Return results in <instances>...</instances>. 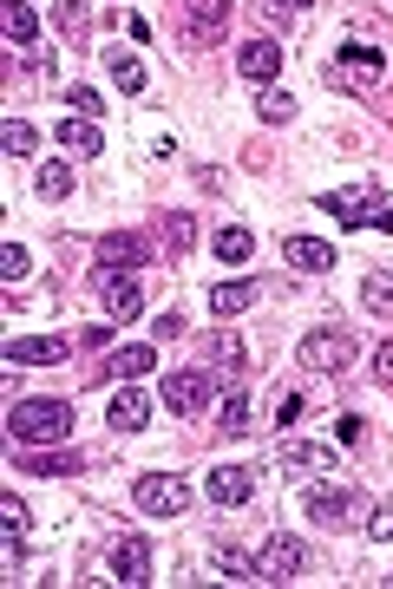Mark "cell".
I'll return each mask as SVG.
<instances>
[{
	"label": "cell",
	"mask_w": 393,
	"mask_h": 589,
	"mask_svg": "<svg viewBox=\"0 0 393 589\" xmlns=\"http://www.w3.org/2000/svg\"><path fill=\"white\" fill-rule=\"evenodd\" d=\"M282 262H295L301 275H327V269H334V249H327L321 236H288V243H282Z\"/></svg>",
	"instance_id": "14"
},
{
	"label": "cell",
	"mask_w": 393,
	"mask_h": 589,
	"mask_svg": "<svg viewBox=\"0 0 393 589\" xmlns=\"http://www.w3.org/2000/svg\"><path fill=\"white\" fill-rule=\"evenodd\" d=\"M295 361H301L308 374H341V367L354 361V334H341V328H314V334L295 341Z\"/></svg>",
	"instance_id": "5"
},
{
	"label": "cell",
	"mask_w": 393,
	"mask_h": 589,
	"mask_svg": "<svg viewBox=\"0 0 393 589\" xmlns=\"http://www.w3.org/2000/svg\"><path fill=\"white\" fill-rule=\"evenodd\" d=\"M85 26H92V13H85L79 0H66V7H59V33H66V39L79 46V39H85Z\"/></svg>",
	"instance_id": "32"
},
{
	"label": "cell",
	"mask_w": 393,
	"mask_h": 589,
	"mask_svg": "<svg viewBox=\"0 0 393 589\" xmlns=\"http://www.w3.org/2000/svg\"><path fill=\"white\" fill-rule=\"evenodd\" d=\"M177 13H183L190 39H203V46H216L229 33V0H177Z\"/></svg>",
	"instance_id": "9"
},
{
	"label": "cell",
	"mask_w": 393,
	"mask_h": 589,
	"mask_svg": "<svg viewBox=\"0 0 393 589\" xmlns=\"http://www.w3.org/2000/svg\"><path fill=\"white\" fill-rule=\"evenodd\" d=\"M98 302H105L111 321H138V315H144V288H138V275H111V269H98Z\"/></svg>",
	"instance_id": "8"
},
{
	"label": "cell",
	"mask_w": 393,
	"mask_h": 589,
	"mask_svg": "<svg viewBox=\"0 0 393 589\" xmlns=\"http://www.w3.org/2000/svg\"><path fill=\"white\" fill-rule=\"evenodd\" d=\"M216 570H223V584H262V570L242 551H216Z\"/></svg>",
	"instance_id": "31"
},
{
	"label": "cell",
	"mask_w": 393,
	"mask_h": 589,
	"mask_svg": "<svg viewBox=\"0 0 393 589\" xmlns=\"http://www.w3.org/2000/svg\"><path fill=\"white\" fill-rule=\"evenodd\" d=\"M72 354V341L59 334H33V341H7V367H59Z\"/></svg>",
	"instance_id": "10"
},
{
	"label": "cell",
	"mask_w": 393,
	"mask_h": 589,
	"mask_svg": "<svg viewBox=\"0 0 393 589\" xmlns=\"http://www.w3.org/2000/svg\"><path fill=\"white\" fill-rule=\"evenodd\" d=\"M164 243H170L177 256L196 243V223H190V210H164Z\"/></svg>",
	"instance_id": "29"
},
{
	"label": "cell",
	"mask_w": 393,
	"mask_h": 589,
	"mask_svg": "<svg viewBox=\"0 0 393 589\" xmlns=\"http://www.w3.org/2000/svg\"><path fill=\"white\" fill-rule=\"evenodd\" d=\"M164 400H170L177 413H203V407H210V380H203L196 367H190V374L177 367V374H164Z\"/></svg>",
	"instance_id": "12"
},
{
	"label": "cell",
	"mask_w": 393,
	"mask_h": 589,
	"mask_svg": "<svg viewBox=\"0 0 393 589\" xmlns=\"http://www.w3.org/2000/svg\"><path fill=\"white\" fill-rule=\"evenodd\" d=\"M334 439H347V446H354V439H360V420H354V413H341V420H334Z\"/></svg>",
	"instance_id": "39"
},
{
	"label": "cell",
	"mask_w": 393,
	"mask_h": 589,
	"mask_svg": "<svg viewBox=\"0 0 393 589\" xmlns=\"http://www.w3.org/2000/svg\"><path fill=\"white\" fill-rule=\"evenodd\" d=\"M0 144H7V157H33V144H39V131H33L26 118H7V125H0Z\"/></svg>",
	"instance_id": "27"
},
{
	"label": "cell",
	"mask_w": 393,
	"mask_h": 589,
	"mask_svg": "<svg viewBox=\"0 0 393 589\" xmlns=\"http://www.w3.org/2000/svg\"><path fill=\"white\" fill-rule=\"evenodd\" d=\"M105 59H111L118 92H131V98H138V92H144V66H138V52H105Z\"/></svg>",
	"instance_id": "26"
},
{
	"label": "cell",
	"mask_w": 393,
	"mask_h": 589,
	"mask_svg": "<svg viewBox=\"0 0 393 589\" xmlns=\"http://www.w3.org/2000/svg\"><path fill=\"white\" fill-rule=\"evenodd\" d=\"M138 262H151V243H144L138 229H111V236H98V269H111V275H131Z\"/></svg>",
	"instance_id": "7"
},
{
	"label": "cell",
	"mask_w": 393,
	"mask_h": 589,
	"mask_svg": "<svg viewBox=\"0 0 393 589\" xmlns=\"http://www.w3.org/2000/svg\"><path fill=\"white\" fill-rule=\"evenodd\" d=\"M26 269H33V256H26V243H7V249H0V275H7V282H20Z\"/></svg>",
	"instance_id": "34"
},
{
	"label": "cell",
	"mask_w": 393,
	"mask_h": 589,
	"mask_svg": "<svg viewBox=\"0 0 393 589\" xmlns=\"http://www.w3.org/2000/svg\"><path fill=\"white\" fill-rule=\"evenodd\" d=\"M282 466H295V472H341L334 452L327 446H308V439H282Z\"/></svg>",
	"instance_id": "20"
},
{
	"label": "cell",
	"mask_w": 393,
	"mask_h": 589,
	"mask_svg": "<svg viewBox=\"0 0 393 589\" xmlns=\"http://www.w3.org/2000/svg\"><path fill=\"white\" fill-rule=\"evenodd\" d=\"M249 249H255V236H249L242 223H229V229H216V256H223V262H249Z\"/></svg>",
	"instance_id": "28"
},
{
	"label": "cell",
	"mask_w": 393,
	"mask_h": 589,
	"mask_svg": "<svg viewBox=\"0 0 393 589\" xmlns=\"http://www.w3.org/2000/svg\"><path fill=\"white\" fill-rule=\"evenodd\" d=\"M288 111H295V98H288V92H262V98H255V118H262V125H282Z\"/></svg>",
	"instance_id": "33"
},
{
	"label": "cell",
	"mask_w": 393,
	"mask_h": 589,
	"mask_svg": "<svg viewBox=\"0 0 393 589\" xmlns=\"http://www.w3.org/2000/svg\"><path fill=\"white\" fill-rule=\"evenodd\" d=\"M223 433H249V400H242V393L223 400Z\"/></svg>",
	"instance_id": "35"
},
{
	"label": "cell",
	"mask_w": 393,
	"mask_h": 589,
	"mask_svg": "<svg viewBox=\"0 0 393 589\" xmlns=\"http://www.w3.org/2000/svg\"><path fill=\"white\" fill-rule=\"evenodd\" d=\"M111 584H151V551L138 538H118L111 544Z\"/></svg>",
	"instance_id": "15"
},
{
	"label": "cell",
	"mask_w": 393,
	"mask_h": 589,
	"mask_svg": "<svg viewBox=\"0 0 393 589\" xmlns=\"http://www.w3.org/2000/svg\"><path fill=\"white\" fill-rule=\"evenodd\" d=\"M26 472H39V479H66V472H79V459H72V452H39V446H26Z\"/></svg>",
	"instance_id": "25"
},
{
	"label": "cell",
	"mask_w": 393,
	"mask_h": 589,
	"mask_svg": "<svg viewBox=\"0 0 393 589\" xmlns=\"http://www.w3.org/2000/svg\"><path fill=\"white\" fill-rule=\"evenodd\" d=\"M373 367H380V380H386V387H393V341H386V347H380V354H373Z\"/></svg>",
	"instance_id": "40"
},
{
	"label": "cell",
	"mask_w": 393,
	"mask_h": 589,
	"mask_svg": "<svg viewBox=\"0 0 393 589\" xmlns=\"http://www.w3.org/2000/svg\"><path fill=\"white\" fill-rule=\"evenodd\" d=\"M105 420H111V426H118V433H138V426H144V420H151V400H144V393H138V387H124V393H118V400H111V413H105Z\"/></svg>",
	"instance_id": "21"
},
{
	"label": "cell",
	"mask_w": 393,
	"mask_h": 589,
	"mask_svg": "<svg viewBox=\"0 0 393 589\" xmlns=\"http://www.w3.org/2000/svg\"><path fill=\"white\" fill-rule=\"evenodd\" d=\"M282 7H308V0H282Z\"/></svg>",
	"instance_id": "41"
},
{
	"label": "cell",
	"mask_w": 393,
	"mask_h": 589,
	"mask_svg": "<svg viewBox=\"0 0 393 589\" xmlns=\"http://www.w3.org/2000/svg\"><path fill=\"white\" fill-rule=\"evenodd\" d=\"M131 505H138L144 518H183V511H190V485H183L177 472H144V479L131 485Z\"/></svg>",
	"instance_id": "3"
},
{
	"label": "cell",
	"mask_w": 393,
	"mask_h": 589,
	"mask_svg": "<svg viewBox=\"0 0 393 589\" xmlns=\"http://www.w3.org/2000/svg\"><path fill=\"white\" fill-rule=\"evenodd\" d=\"M321 210H327L341 229H393V197L373 190V184H360V190H327Z\"/></svg>",
	"instance_id": "2"
},
{
	"label": "cell",
	"mask_w": 393,
	"mask_h": 589,
	"mask_svg": "<svg viewBox=\"0 0 393 589\" xmlns=\"http://www.w3.org/2000/svg\"><path fill=\"white\" fill-rule=\"evenodd\" d=\"M295 420H301V393H282V400H275V426H282V433H288V426H295Z\"/></svg>",
	"instance_id": "36"
},
{
	"label": "cell",
	"mask_w": 393,
	"mask_h": 589,
	"mask_svg": "<svg viewBox=\"0 0 393 589\" xmlns=\"http://www.w3.org/2000/svg\"><path fill=\"white\" fill-rule=\"evenodd\" d=\"M59 144H66L72 157H98V151H105L98 125H92V118H79V111H72V118H59Z\"/></svg>",
	"instance_id": "17"
},
{
	"label": "cell",
	"mask_w": 393,
	"mask_h": 589,
	"mask_svg": "<svg viewBox=\"0 0 393 589\" xmlns=\"http://www.w3.org/2000/svg\"><path fill=\"white\" fill-rule=\"evenodd\" d=\"M210 361H216L223 374H242V361H249V347H242L236 334H216V341H210Z\"/></svg>",
	"instance_id": "30"
},
{
	"label": "cell",
	"mask_w": 393,
	"mask_h": 589,
	"mask_svg": "<svg viewBox=\"0 0 393 589\" xmlns=\"http://www.w3.org/2000/svg\"><path fill=\"white\" fill-rule=\"evenodd\" d=\"M0 26H7L13 46H33V39H39V13H33L26 0H0Z\"/></svg>",
	"instance_id": "19"
},
{
	"label": "cell",
	"mask_w": 393,
	"mask_h": 589,
	"mask_svg": "<svg viewBox=\"0 0 393 589\" xmlns=\"http://www.w3.org/2000/svg\"><path fill=\"white\" fill-rule=\"evenodd\" d=\"M66 105H79V118H98V111H105V105H98V92H92V85H79V92H72V98H66Z\"/></svg>",
	"instance_id": "37"
},
{
	"label": "cell",
	"mask_w": 393,
	"mask_h": 589,
	"mask_svg": "<svg viewBox=\"0 0 393 589\" xmlns=\"http://www.w3.org/2000/svg\"><path fill=\"white\" fill-rule=\"evenodd\" d=\"M249 492H255V472L249 466H216L210 472V498L216 505H249Z\"/></svg>",
	"instance_id": "16"
},
{
	"label": "cell",
	"mask_w": 393,
	"mask_h": 589,
	"mask_svg": "<svg viewBox=\"0 0 393 589\" xmlns=\"http://www.w3.org/2000/svg\"><path fill=\"white\" fill-rule=\"evenodd\" d=\"M360 308H367V315H393V275H386V269H373V275L360 282Z\"/></svg>",
	"instance_id": "24"
},
{
	"label": "cell",
	"mask_w": 393,
	"mask_h": 589,
	"mask_svg": "<svg viewBox=\"0 0 393 589\" xmlns=\"http://www.w3.org/2000/svg\"><path fill=\"white\" fill-rule=\"evenodd\" d=\"M301 511H308L314 525H327V531H341V525H347V518L360 511V498H354L347 485H308V492H301Z\"/></svg>",
	"instance_id": "6"
},
{
	"label": "cell",
	"mask_w": 393,
	"mask_h": 589,
	"mask_svg": "<svg viewBox=\"0 0 393 589\" xmlns=\"http://www.w3.org/2000/svg\"><path fill=\"white\" fill-rule=\"evenodd\" d=\"M236 72L255 79V85H269V79L282 72V46H275V39H249V46L236 52Z\"/></svg>",
	"instance_id": "13"
},
{
	"label": "cell",
	"mask_w": 393,
	"mask_h": 589,
	"mask_svg": "<svg viewBox=\"0 0 393 589\" xmlns=\"http://www.w3.org/2000/svg\"><path fill=\"white\" fill-rule=\"evenodd\" d=\"M13 446H66L72 439V407L66 400H20L7 413Z\"/></svg>",
	"instance_id": "1"
},
{
	"label": "cell",
	"mask_w": 393,
	"mask_h": 589,
	"mask_svg": "<svg viewBox=\"0 0 393 589\" xmlns=\"http://www.w3.org/2000/svg\"><path fill=\"white\" fill-rule=\"evenodd\" d=\"M255 302V282H216L210 288V315H242Z\"/></svg>",
	"instance_id": "23"
},
{
	"label": "cell",
	"mask_w": 393,
	"mask_h": 589,
	"mask_svg": "<svg viewBox=\"0 0 393 589\" xmlns=\"http://www.w3.org/2000/svg\"><path fill=\"white\" fill-rule=\"evenodd\" d=\"M151 367H157V354H151V347H118V354H105V367H98V374H105V380H144Z\"/></svg>",
	"instance_id": "18"
},
{
	"label": "cell",
	"mask_w": 393,
	"mask_h": 589,
	"mask_svg": "<svg viewBox=\"0 0 393 589\" xmlns=\"http://www.w3.org/2000/svg\"><path fill=\"white\" fill-rule=\"evenodd\" d=\"M367 538H373V544H393V505H386V511L367 525Z\"/></svg>",
	"instance_id": "38"
},
{
	"label": "cell",
	"mask_w": 393,
	"mask_h": 589,
	"mask_svg": "<svg viewBox=\"0 0 393 589\" xmlns=\"http://www.w3.org/2000/svg\"><path fill=\"white\" fill-rule=\"evenodd\" d=\"M255 570H262V584H288V577L301 570V544H295L288 531H275V538L262 544V557H255Z\"/></svg>",
	"instance_id": "11"
},
{
	"label": "cell",
	"mask_w": 393,
	"mask_h": 589,
	"mask_svg": "<svg viewBox=\"0 0 393 589\" xmlns=\"http://www.w3.org/2000/svg\"><path fill=\"white\" fill-rule=\"evenodd\" d=\"M33 190H39L46 203L72 197V164H66V157H46V164H39V177H33Z\"/></svg>",
	"instance_id": "22"
},
{
	"label": "cell",
	"mask_w": 393,
	"mask_h": 589,
	"mask_svg": "<svg viewBox=\"0 0 393 589\" xmlns=\"http://www.w3.org/2000/svg\"><path fill=\"white\" fill-rule=\"evenodd\" d=\"M327 79L347 85V92H373V85L386 79V52H380V46H341L334 66H327Z\"/></svg>",
	"instance_id": "4"
}]
</instances>
